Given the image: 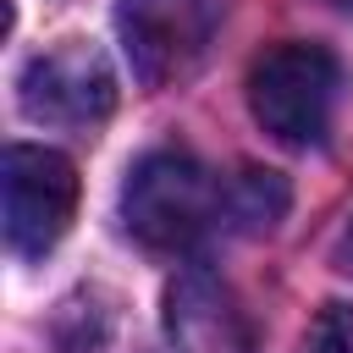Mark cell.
Returning <instances> with one entry per match:
<instances>
[{
    "instance_id": "6da1fadb",
    "label": "cell",
    "mask_w": 353,
    "mask_h": 353,
    "mask_svg": "<svg viewBox=\"0 0 353 353\" xmlns=\"http://www.w3.org/2000/svg\"><path fill=\"white\" fill-rule=\"evenodd\" d=\"M215 215H221V188L182 149L143 154L121 182V221L143 248H160V254L193 248Z\"/></svg>"
},
{
    "instance_id": "7a4b0ae2",
    "label": "cell",
    "mask_w": 353,
    "mask_h": 353,
    "mask_svg": "<svg viewBox=\"0 0 353 353\" xmlns=\"http://www.w3.org/2000/svg\"><path fill=\"white\" fill-rule=\"evenodd\" d=\"M336 83H342V72H336V55L325 44L287 39V44H270L248 66V110L270 138L309 149L331 132Z\"/></svg>"
},
{
    "instance_id": "3957f363",
    "label": "cell",
    "mask_w": 353,
    "mask_h": 353,
    "mask_svg": "<svg viewBox=\"0 0 353 353\" xmlns=\"http://www.w3.org/2000/svg\"><path fill=\"white\" fill-rule=\"evenodd\" d=\"M215 22H221L215 0H121L116 6V39L143 88H165L188 77L210 50Z\"/></svg>"
},
{
    "instance_id": "277c9868",
    "label": "cell",
    "mask_w": 353,
    "mask_h": 353,
    "mask_svg": "<svg viewBox=\"0 0 353 353\" xmlns=\"http://www.w3.org/2000/svg\"><path fill=\"white\" fill-rule=\"evenodd\" d=\"M17 99L39 127H99L116 110V72L94 44L66 39L22 66Z\"/></svg>"
},
{
    "instance_id": "5b68a950",
    "label": "cell",
    "mask_w": 353,
    "mask_h": 353,
    "mask_svg": "<svg viewBox=\"0 0 353 353\" xmlns=\"http://www.w3.org/2000/svg\"><path fill=\"white\" fill-rule=\"evenodd\" d=\"M6 243L28 259L50 254L77 210V171L66 154L44 143H11L6 149Z\"/></svg>"
},
{
    "instance_id": "8992f818",
    "label": "cell",
    "mask_w": 353,
    "mask_h": 353,
    "mask_svg": "<svg viewBox=\"0 0 353 353\" xmlns=\"http://www.w3.org/2000/svg\"><path fill=\"white\" fill-rule=\"evenodd\" d=\"M165 331L182 353H243L248 347V331H243V314L232 303V292L210 276H182L171 281L165 292Z\"/></svg>"
},
{
    "instance_id": "52a82bcc",
    "label": "cell",
    "mask_w": 353,
    "mask_h": 353,
    "mask_svg": "<svg viewBox=\"0 0 353 353\" xmlns=\"http://www.w3.org/2000/svg\"><path fill=\"white\" fill-rule=\"evenodd\" d=\"M292 204V188L281 171H265V165H243L226 188H221V215L237 226V232H270Z\"/></svg>"
},
{
    "instance_id": "ba28073f",
    "label": "cell",
    "mask_w": 353,
    "mask_h": 353,
    "mask_svg": "<svg viewBox=\"0 0 353 353\" xmlns=\"http://www.w3.org/2000/svg\"><path fill=\"white\" fill-rule=\"evenodd\" d=\"M303 353H353V303H325L309 325V342Z\"/></svg>"
},
{
    "instance_id": "9c48e42d",
    "label": "cell",
    "mask_w": 353,
    "mask_h": 353,
    "mask_svg": "<svg viewBox=\"0 0 353 353\" xmlns=\"http://www.w3.org/2000/svg\"><path fill=\"white\" fill-rule=\"evenodd\" d=\"M336 270L353 276V221H347V232H342V243H336Z\"/></svg>"
}]
</instances>
